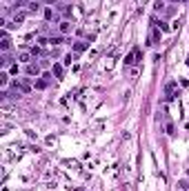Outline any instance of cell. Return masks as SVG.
Returning <instances> with one entry per match:
<instances>
[{
    "label": "cell",
    "instance_id": "obj_1",
    "mask_svg": "<svg viewBox=\"0 0 189 191\" xmlns=\"http://www.w3.org/2000/svg\"><path fill=\"white\" fill-rule=\"evenodd\" d=\"M138 58H140V49L136 47V49H134V51H131V53L127 56V58H125V64H136V62H138Z\"/></svg>",
    "mask_w": 189,
    "mask_h": 191
},
{
    "label": "cell",
    "instance_id": "obj_2",
    "mask_svg": "<svg viewBox=\"0 0 189 191\" xmlns=\"http://www.w3.org/2000/svg\"><path fill=\"white\" fill-rule=\"evenodd\" d=\"M25 71L29 73V76H40V64H38V62H29V64L25 67Z\"/></svg>",
    "mask_w": 189,
    "mask_h": 191
},
{
    "label": "cell",
    "instance_id": "obj_3",
    "mask_svg": "<svg viewBox=\"0 0 189 191\" xmlns=\"http://www.w3.org/2000/svg\"><path fill=\"white\" fill-rule=\"evenodd\" d=\"M9 45H11V40H9L7 31H2V40H0V47H2V51H7V49H9Z\"/></svg>",
    "mask_w": 189,
    "mask_h": 191
},
{
    "label": "cell",
    "instance_id": "obj_4",
    "mask_svg": "<svg viewBox=\"0 0 189 191\" xmlns=\"http://www.w3.org/2000/svg\"><path fill=\"white\" fill-rule=\"evenodd\" d=\"M18 60H20V62H25V64H29V62H31V53H27V51H22L20 56H18Z\"/></svg>",
    "mask_w": 189,
    "mask_h": 191
},
{
    "label": "cell",
    "instance_id": "obj_5",
    "mask_svg": "<svg viewBox=\"0 0 189 191\" xmlns=\"http://www.w3.org/2000/svg\"><path fill=\"white\" fill-rule=\"evenodd\" d=\"M73 49H76V53H82L85 49H87V42H76V45H73Z\"/></svg>",
    "mask_w": 189,
    "mask_h": 191
},
{
    "label": "cell",
    "instance_id": "obj_6",
    "mask_svg": "<svg viewBox=\"0 0 189 191\" xmlns=\"http://www.w3.org/2000/svg\"><path fill=\"white\" fill-rule=\"evenodd\" d=\"M58 29H60V33H67V31L71 29V25H69L67 20H62V22H60V27H58Z\"/></svg>",
    "mask_w": 189,
    "mask_h": 191
},
{
    "label": "cell",
    "instance_id": "obj_7",
    "mask_svg": "<svg viewBox=\"0 0 189 191\" xmlns=\"http://www.w3.org/2000/svg\"><path fill=\"white\" fill-rule=\"evenodd\" d=\"M53 76L56 78H62V64H53Z\"/></svg>",
    "mask_w": 189,
    "mask_h": 191
},
{
    "label": "cell",
    "instance_id": "obj_8",
    "mask_svg": "<svg viewBox=\"0 0 189 191\" xmlns=\"http://www.w3.org/2000/svg\"><path fill=\"white\" fill-rule=\"evenodd\" d=\"M49 42H51V45H62L65 40H62V36H51V38H49Z\"/></svg>",
    "mask_w": 189,
    "mask_h": 191
},
{
    "label": "cell",
    "instance_id": "obj_9",
    "mask_svg": "<svg viewBox=\"0 0 189 191\" xmlns=\"http://www.w3.org/2000/svg\"><path fill=\"white\" fill-rule=\"evenodd\" d=\"M73 58H76L73 53H67V56H65V60H62V64H65V67H69V64L73 62Z\"/></svg>",
    "mask_w": 189,
    "mask_h": 191
},
{
    "label": "cell",
    "instance_id": "obj_10",
    "mask_svg": "<svg viewBox=\"0 0 189 191\" xmlns=\"http://www.w3.org/2000/svg\"><path fill=\"white\" fill-rule=\"evenodd\" d=\"M7 82H9V73H0V84H2V87H7Z\"/></svg>",
    "mask_w": 189,
    "mask_h": 191
},
{
    "label": "cell",
    "instance_id": "obj_11",
    "mask_svg": "<svg viewBox=\"0 0 189 191\" xmlns=\"http://www.w3.org/2000/svg\"><path fill=\"white\" fill-rule=\"evenodd\" d=\"M45 20H53V9H45Z\"/></svg>",
    "mask_w": 189,
    "mask_h": 191
},
{
    "label": "cell",
    "instance_id": "obj_12",
    "mask_svg": "<svg viewBox=\"0 0 189 191\" xmlns=\"http://www.w3.org/2000/svg\"><path fill=\"white\" fill-rule=\"evenodd\" d=\"M158 38H160V33H158V31H154V33H151V38H149V42H151V45H156V42H158Z\"/></svg>",
    "mask_w": 189,
    "mask_h": 191
},
{
    "label": "cell",
    "instance_id": "obj_13",
    "mask_svg": "<svg viewBox=\"0 0 189 191\" xmlns=\"http://www.w3.org/2000/svg\"><path fill=\"white\" fill-rule=\"evenodd\" d=\"M14 20H16V25H18V22H22V20H25V14H16V16H14Z\"/></svg>",
    "mask_w": 189,
    "mask_h": 191
},
{
    "label": "cell",
    "instance_id": "obj_14",
    "mask_svg": "<svg viewBox=\"0 0 189 191\" xmlns=\"http://www.w3.org/2000/svg\"><path fill=\"white\" fill-rule=\"evenodd\" d=\"M9 62H11V56H9V53H5V56H2V64H5V67H7V64H9Z\"/></svg>",
    "mask_w": 189,
    "mask_h": 191
},
{
    "label": "cell",
    "instance_id": "obj_15",
    "mask_svg": "<svg viewBox=\"0 0 189 191\" xmlns=\"http://www.w3.org/2000/svg\"><path fill=\"white\" fill-rule=\"evenodd\" d=\"M187 187H189V182H187V180H180V182H178V189H183V191H185Z\"/></svg>",
    "mask_w": 189,
    "mask_h": 191
},
{
    "label": "cell",
    "instance_id": "obj_16",
    "mask_svg": "<svg viewBox=\"0 0 189 191\" xmlns=\"http://www.w3.org/2000/svg\"><path fill=\"white\" fill-rule=\"evenodd\" d=\"M29 9H31V11H38V9H40V5H38V2H29Z\"/></svg>",
    "mask_w": 189,
    "mask_h": 191
},
{
    "label": "cell",
    "instance_id": "obj_17",
    "mask_svg": "<svg viewBox=\"0 0 189 191\" xmlns=\"http://www.w3.org/2000/svg\"><path fill=\"white\" fill-rule=\"evenodd\" d=\"M47 2H49V5H53V2H56V0H47Z\"/></svg>",
    "mask_w": 189,
    "mask_h": 191
},
{
    "label": "cell",
    "instance_id": "obj_18",
    "mask_svg": "<svg viewBox=\"0 0 189 191\" xmlns=\"http://www.w3.org/2000/svg\"><path fill=\"white\" fill-rule=\"evenodd\" d=\"M187 64H189V58H187Z\"/></svg>",
    "mask_w": 189,
    "mask_h": 191
},
{
    "label": "cell",
    "instance_id": "obj_19",
    "mask_svg": "<svg viewBox=\"0 0 189 191\" xmlns=\"http://www.w3.org/2000/svg\"><path fill=\"white\" fill-rule=\"evenodd\" d=\"M183 2H185V0H183Z\"/></svg>",
    "mask_w": 189,
    "mask_h": 191
}]
</instances>
